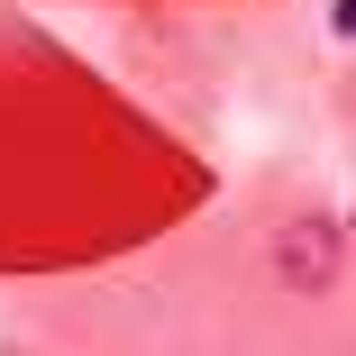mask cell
I'll return each instance as SVG.
<instances>
[{"label": "cell", "mask_w": 356, "mask_h": 356, "mask_svg": "<svg viewBox=\"0 0 356 356\" xmlns=\"http://www.w3.org/2000/svg\"><path fill=\"white\" fill-rule=\"evenodd\" d=\"M274 256H283V274H293V283H311V293H320V283H338V220H329V210H311V220L283 238Z\"/></svg>", "instance_id": "cell-1"}]
</instances>
